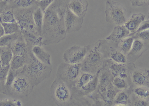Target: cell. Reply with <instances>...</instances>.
I'll use <instances>...</instances> for the list:
<instances>
[{
  "label": "cell",
  "instance_id": "cell-1",
  "mask_svg": "<svg viewBox=\"0 0 149 106\" xmlns=\"http://www.w3.org/2000/svg\"><path fill=\"white\" fill-rule=\"evenodd\" d=\"M70 0H54L44 13L42 38L43 45L56 44L66 38L64 17Z\"/></svg>",
  "mask_w": 149,
  "mask_h": 106
},
{
  "label": "cell",
  "instance_id": "cell-2",
  "mask_svg": "<svg viewBox=\"0 0 149 106\" xmlns=\"http://www.w3.org/2000/svg\"><path fill=\"white\" fill-rule=\"evenodd\" d=\"M109 58V42L106 40L98 41L93 46H90L86 57L81 63V70L83 72L96 74L103 68Z\"/></svg>",
  "mask_w": 149,
  "mask_h": 106
},
{
  "label": "cell",
  "instance_id": "cell-3",
  "mask_svg": "<svg viewBox=\"0 0 149 106\" xmlns=\"http://www.w3.org/2000/svg\"><path fill=\"white\" fill-rule=\"evenodd\" d=\"M114 76H112L107 66V61L103 68L100 70L98 76V82L96 89L91 96H98L104 105L111 106L113 104L114 97L116 95V89L112 84Z\"/></svg>",
  "mask_w": 149,
  "mask_h": 106
},
{
  "label": "cell",
  "instance_id": "cell-4",
  "mask_svg": "<svg viewBox=\"0 0 149 106\" xmlns=\"http://www.w3.org/2000/svg\"><path fill=\"white\" fill-rule=\"evenodd\" d=\"M22 71L36 86L50 77L52 66L44 64L37 60L31 52V50H29L27 61L22 68Z\"/></svg>",
  "mask_w": 149,
  "mask_h": 106
},
{
  "label": "cell",
  "instance_id": "cell-5",
  "mask_svg": "<svg viewBox=\"0 0 149 106\" xmlns=\"http://www.w3.org/2000/svg\"><path fill=\"white\" fill-rule=\"evenodd\" d=\"M100 71L96 74L81 71L73 87L72 100H79L95 90Z\"/></svg>",
  "mask_w": 149,
  "mask_h": 106
},
{
  "label": "cell",
  "instance_id": "cell-6",
  "mask_svg": "<svg viewBox=\"0 0 149 106\" xmlns=\"http://www.w3.org/2000/svg\"><path fill=\"white\" fill-rule=\"evenodd\" d=\"M73 94V86L62 79L56 77L50 87V95L57 106L70 105Z\"/></svg>",
  "mask_w": 149,
  "mask_h": 106
},
{
  "label": "cell",
  "instance_id": "cell-7",
  "mask_svg": "<svg viewBox=\"0 0 149 106\" xmlns=\"http://www.w3.org/2000/svg\"><path fill=\"white\" fill-rule=\"evenodd\" d=\"M33 83L22 72V69L17 71V73L14 78L9 88L7 95H15L18 97H27L33 92Z\"/></svg>",
  "mask_w": 149,
  "mask_h": 106
},
{
  "label": "cell",
  "instance_id": "cell-8",
  "mask_svg": "<svg viewBox=\"0 0 149 106\" xmlns=\"http://www.w3.org/2000/svg\"><path fill=\"white\" fill-rule=\"evenodd\" d=\"M105 6L106 21L116 26L124 25L127 20V11L124 6L112 0H107Z\"/></svg>",
  "mask_w": 149,
  "mask_h": 106
},
{
  "label": "cell",
  "instance_id": "cell-9",
  "mask_svg": "<svg viewBox=\"0 0 149 106\" xmlns=\"http://www.w3.org/2000/svg\"><path fill=\"white\" fill-rule=\"evenodd\" d=\"M37 7L38 6L36 4L29 7L13 9L15 18L19 26L20 31H28L38 35L33 18L34 11Z\"/></svg>",
  "mask_w": 149,
  "mask_h": 106
},
{
  "label": "cell",
  "instance_id": "cell-10",
  "mask_svg": "<svg viewBox=\"0 0 149 106\" xmlns=\"http://www.w3.org/2000/svg\"><path fill=\"white\" fill-rule=\"evenodd\" d=\"M81 72V63L70 64L63 62L57 69L56 77L62 79L73 87Z\"/></svg>",
  "mask_w": 149,
  "mask_h": 106
},
{
  "label": "cell",
  "instance_id": "cell-11",
  "mask_svg": "<svg viewBox=\"0 0 149 106\" xmlns=\"http://www.w3.org/2000/svg\"><path fill=\"white\" fill-rule=\"evenodd\" d=\"M90 47V45L84 46L74 45L64 52L63 60L70 64L81 63L86 57Z\"/></svg>",
  "mask_w": 149,
  "mask_h": 106
},
{
  "label": "cell",
  "instance_id": "cell-12",
  "mask_svg": "<svg viewBox=\"0 0 149 106\" xmlns=\"http://www.w3.org/2000/svg\"><path fill=\"white\" fill-rule=\"evenodd\" d=\"M149 45V42L134 37L131 48L126 55L127 62L132 63L136 62L144 53L148 50Z\"/></svg>",
  "mask_w": 149,
  "mask_h": 106
},
{
  "label": "cell",
  "instance_id": "cell-13",
  "mask_svg": "<svg viewBox=\"0 0 149 106\" xmlns=\"http://www.w3.org/2000/svg\"><path fill=\"white\" fill-rule=\"evenodd\" d=\"M84 18L77 16L72 13L68 8L65 12L64 23L67 33L79 31L82 26Z\"/></svg>",
  "mask_w": 149,
  "mask_h": 106
},
{
  "label": "cell",
  "instance_id": "cell-14",
  "mask_svg": "<svg viewBox=\"0 0 149 106\" xmlns=\"http://www.w3.org/2000/svg\"><path fill=\"white\" fill-rule=\"evenodd\" d=\"M131 69L130 75L131 80L132 83L136 86H145L149 87V69H146L136 68L131 67H129Z\"/></svg>",
  "mask_w": 149,
  "mask_h": 106
},
{
  "label": "cell",
  "instance_id": "cell-15",
  "mask_svg": "<svg viewBox=\"0 0 149 106\" xmlns=\"http://www.w3.org/2000/svg\"><path fill=\"white\" fill-rule=\"evenodd\" d=\"M88 0H70L68 8L74 14L84 18L88 11Z\"/></svg>",
  "mask_w": 149,
  "mask_h": 106
},
{
  "label": "cell",
  "instance_id": "cell-16",
  "mask_svg": "<svg viewBox=\"0 0 149 106\" xmlns=\"http://www.w3.org/2000/svg\"><path fill=\"white\" fill-rule=\"evenodd\" d=\"M146 15L141 13H133L124 24L130 32L129 36H131L137 30L141 24L144 21Z\"/></svg>",
  "mask_w": 149,
  "mask_h": 106
},
{
  "label": "cell",
  "instance_id": "cell-17",
  "mask_svg": "<svg viewBox=\"0 0 149 106\" xmlns=\"http://www.w3.org/2000/svg\"><path fill=\"white\" fill-rule=\"evenodd\" d=\"M107 64L109 70L114 77L118 76L125 79L128 77V69L126 64L115 63L109 59L107 60Z\"/></svg>",
  "mask_w": 149,
  "mask_h": 106
},
{
  "label": "cell",
  "instance_id": "cell-18",
  "mask_svg": "<svg viewBox=\"0 0 149 106\" xmlns=\"http://www.w3.org/2000/svg\"><path fill=\"white\" fill-rule=\"evenodd\" d=\"M10 48L13 55H27L29 50L22 34L12 43Z\"/></svg>",
  "mask_w": 149,
  "mask_h": 106
},
{
  "label": "cell",
  "instance_id": "cell-19",
  "mask_svg": "<svg viewBox=\"0 0 149 106\" xmlns=\"http://www.w3.org/2000/svg\"><path fill=\"white\" fill-rule=\"evenodd\" d=\"M130 32L127 30L124 25L116 26L109 35L106 37L108 42H119L125 37H128Z\"/></svg>",
  "mask_w": 149,
  "mask_h": 106
},
{
  "label": "cell",
  "instance_id": "cell-20",
  "mask_svg": "<svg viewBox=\"0 0 149 106\" xmlns=\"http://www.w3.org/2000/svg\"><path fill=\"white\" fill-rule=\"evenodd\" d=\"M20 32L29 50H31L34 46H42L43 45L42 36L28 31H21Z\"/></svg>",
  "mask_w": 149,
  "mask_h": 106
},
{
  "label": "cell",
  "instance_id": "cell-21",
  "mask_svg": "<svg viewBox=\"0 0 149 106\" xmlns=\"http://www.w3.org/2000/svg\"><path fill=\"white\" fill-rule=\"evenodd\" d=\"M31 52L36 58L44 64L51 65V57L49 53L40 46H36L31 49Z\"/></svg>",
  "mask_w": 149,
  "mask_h": 106
},
{
  "label": "cell",
  "instance_id": "cell-22",
  "mask_svg": "<svg viewBox=\"0 0 149 106\" xmlns=\"http://www.w3.org/2000/svg\"><path fill=\"white\" fill-rule=\"evenodd\" d=\"M44 13L38 7L34 11L33 13L34 23L38 35L41 36L43 26Z\"/></svg>",
  "mask_w": 149,
  "mask_h": 106
},
{
  "label": "cell",
  "instance_id": "cell-23",
  "mask_svg": "<svg viewBox=\"0 0 149 106\" xmlns=\"http://www.w3.org/2000/svg\"><path fill=\"white\" fill-rule=\"evenodd\" d=\"M28 57V54L27 55H13V59L10 62V69L15 71L22 69L26 63Z\"/></svg>",
  "mask_w": 149,
  "mask_h": 106
},
{
  "label": "cell",
  "instance_id": "cell-24",
  "mask_svg": "<svg viewBox=\"0 0 149 106\" xmlns=\"http://www.w3.org/2000/svg\"><path fill=\"white\" fill-rule=\"evenodd\" d=\"M129 95L124 90H119L116 94L113 104L116 106H127L130 104Z\"/></svg>",
  "mask_w": 149,
  "mask_h": 106
},
{
  "label": "cell",
  "instance_id": "cell-25",
  "mask_svg": "<svg viewBox=\"0 0 149 106\" xmlns=\"http://www.w3.org/2000/svg\"><path fill=\"white\" fill-rule=\"evenodd\" d=\"M0 53V62L2 67L10 66L13 55L10 47L2 48Z\"/></svg>",
  "mask_w": 149,
  "mask_h": 106
},
{
  "label": "cell",
  "instance_id": "cell-26",
  "mask_svg": "<svg viewBox=\"0 0 149 106\" xmlns=\"http://www.w3.org/2000/svg\"><path fill=\"white\" fill-rule=\"evenodd\" d=\"M134 39V36H130L120 40L118 43L119 51L127 55L131 48Z\"/></svg>",
  "mask_w": 149,
  "mask_h": 106
},
{
  "label": "cell",
  "instance_id": "cell-27",
  "mask_svg": "<svg viewBox=\"0 0 149 106\" xmlns=\"http://www.w3.org/2000/svg\"><path fill=\"white\" fill-rule=\"evenodd\" d=\"M110 59L113 62L119 64H126L127 62L126 55L124 54L110 46Z\"/></svg>",
  "mask_w": 149,
  "mask_h": 106
},
{
  "label": "cell",
  "instance_id": "cell-28",
  "mask_svg": "<svg viewBox=\"0 0 149 106\" xmlns=\"http://www.w3.org/2000/svg\"><path fill=\"white\" fill-rule=\"evenodd\" d=\"M21 34V32L10 35H4L0 38V48L10 47L11 44Z\"/></svg>",
  "mask_w": 149,
  "mask_h": 106
},
{
  "label": "cell",
  "instance_id": "cell-29",
  "mask_svg": "<svg viewBox=\"0 0 149 106\" xmlns=\"http://www.w3.org/2000/svg\"><path fill=\"white\" fill-rule=\"evenodd\" d=\"M9 69L10 66L0 69V93L6 94V83Z\"/></svg>",
  "mask_w": 149,
  "mask_h": 106
},
{
  "label": "cell",
  "instance_id": "cell-30",
  "mask_svg": "<svg viewBox=\"0 0 149 106\" xmlns=\"http://www.w3.org/2000/svg\"><path fill=\"white\" fill-rule=\"evenodd\" d=\"M135 97L138 99L149 101V87L145 86H136L133 90Z\"/></svg>",
  "mask_w": 149,
  "mask_h": 106
},
{
  "label": "cell",
  "instance_id": "cell-31",
  "mask_svg": "<svg viewBox=\"0 0 149 106\" xmlns=\"http://www.w3.org/2000/svg\"><path fill=\"white\" fill-rule=\"evenodd\" d=\"M16 22L13 13V9L6 10L0 13V23Z\"/></svg>",
  "mask_w": 149,
  "mask_h": 106
},
{
  "label": "cell",
  "instance_id": "cell-32",
  "mask_svg": "<svg viewBox=\"0 0 149 106\" xmlns=\"http://www.w3.org/2000/svg\"><path fill=\"white\" fill-rule=\"evenodd\" d=\"M1 24L4 28L5 35L13 34L20 32L19 26L17 22Z\"/></svg>",
  "mask_w": 149,
  "mask_h": 106
},
{
  "label": "cell",
  "instance_id": "cell-33",
  "mask_svg": "<svg viewBox=\"0 0 149 106\" xmlns=\"http://www.w3.org/2000/svg\"><path fill=\"white\" fill-rule=\"evenodd\" d=\"M114 87L118 90H125L127 89L129 87L125 79H123L118 76H115L112 81Z\"/></svg>",
  "mask_w": 149,
  "mask_h": 106
},
{
  "label": "cell",
  "instance_id": "cell-34",
  "mask_svg": "<svg viewBox=\"0 0 149 106\" xmlns=\"http://www.w3.org/2000/svg\"><path fill=\"white\" fill-rule=\"evenodd\" d=\"M54 1V0H40V1L36 2V3L38 7L44 13Z\"/></svg>",
  "mask_w": 149,
  "mask_h": 106
},
{
  "label": "cell",
  "instance_id": "cell-35",
  "mask_svg": "<svg viewBox=\"0 0 149 106\" xmlns=\"http://www.w3.org/2000/svg\"><path fill=\"white\" fill-rule=\"evenodd\" d=\"M135 37L139 38L145 41L149 42V29H145L140 31L134 35H132Z\"/></svg>",
  "mask_w": 149,
  "mask_h": 106
},
{
  "label": "cell",
  "instance_id": "cell-36",
  "mask_svg": "<svg viewBox=\"0 0 149 106\" xmlns=\"http://www.w3.org/2000/svg\"><path fill=\"white\" fill-rule=\"evenodd\" d=\"M132 6L134 7L148 6L149 0H130Z\"/></svg>",
  "mask_w": 149,
  "mask_h": 106
},
{
  "label": "cell",
  "instance_id": "cell-37",
  "mask_svg": "<svg viewBox=\"0 0 149 106\" xmlns=\"http://www.w3.org/2000/svg\"><path fill=\"white\" fill-rule=\"evenodd\" d=\"M19 101L15 100H0V106H21Z\"/></svg>",
  "mask_w": 149,
  "mask_h": 106
},
{
  "label": "cell",
  "instance_id": "cell-38",
  "mask_svg": "<svg viewBox=\"0 0 149 106\" xmlns=\"http://www.w3.org/2000/svg\"><path fill=\"white\" fill-rule=\"evenodd\" d=\"M149 19H147L146 20L144 21L142 24L139 26V28H138L137 30H136V32L132 35H134L135 34L140 32V31H142V30H145V29H149ZM131 35V36H132Z\"/></svg>",
  "mask_w": 149,
  "mask_h": 106
},
{
  "label": "cell",
  "instance_id": "cell-39",
  "mask_svg": "<svg viewBox=\"0 0 149 106\" xmlns=\"http://www.w3.org/2000/svg\"><path fill=\"white\" fill-rule=\"evenodd\" d=\"M133 105L137 106H149V102L148 101L137 98L136 101L134 102L133 103Z\"/></svg>",
  "mask_w": 149,
  "mask_h": 106
},
{
  "label": "cell",
  "instance_id": "cell-40",
  "mask_svg": "<svg viewBox=\"0 0 149 106\" xmlns=\"http://www.w3.org/2000/svg\"><path fill=\"white\" fill-rule=\"evenodd\" d=\"M5 35L4 28L2 26L1 23H0V38L3 36Z\"/></svg>",
  "mask_w": 149,
  "mask_h": 106
},
{
  "label": "cell",
  "instance_id": "cell-41",
  "mask_svg": "<svg viewBox=\"0 0 149 106\" xmlns=\"http://www.w3.org/2000/svg\"><path fill=\"white\" fill-rule=\"evenodd\" d=\"M5 1H7L9 5H11L13 2L14 1V0H4Z\"/></svg>",
  "mask_w": 149,
  "mask_h": 106
},
{
  "label": "cell",
  "instance_id": "cell-42",
  "mask_svg": "<svg viewBox=\"0 0 149 106\" xmlns=\"http://www.w3.org/2000/svg\"><path fill=\"white\" fill-rule=\"evenodd\" d=\"M2 67V66H1V62H0V69Z\"/></svg>",
  "mask_w": 149,
  "mask_h": 106
},
{
  "label": "cell",
  "instance_id": "cell-43",
  "mask_svg": "<svg viewBox=\"0 0 149 106\" xmlns=\"http://www.w3.org/2000/svg\"><path fill=\"white\" fill-rule=\"evenodd\" d=\"M35 1L36 2H37V1H40V0H35Z\"/></svg>",
  "mask_w": 149,
  "mask_h": 106
},
{
  "label": "cell",
  "instance_id": "cell-44",
  "mask_svg": "<svg viewBox=\"0 0 149 106\" xmlns=\"http://www.w3.org/2000/svg\"><path fill=\"white\" fill-rule=\"evenodd\" d=\"M1 48H0V53H1Z\"/></svg>",
  "mask_w": 149,
  "mask_h": 106
}]
</instances>
